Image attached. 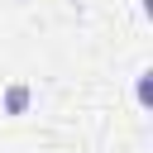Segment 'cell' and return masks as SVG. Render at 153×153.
Here are the masks:
<instances>
[{"instance_id":"cell-1","label":"cell","mask_w":153,"mask_h":153,"mask_svg":"<svg viewBox=\"0 0 153 153\" xmlns=\"http://www.w3.org/2000/svg\"><path fill=\"white\" fill-rule=\"evenodd\" d=\"M29 100H33V91H29V81H14V86H5V115H24L29 110Z\"/></svg>"},{"instance_id":"cell-2","label":"cell","mask_w":153,"mask_h":153,"mask_svg":"<svg viewBox=\"0 0 153 153\" xmlns=\"http://www.w3.org/2000/svg\"><path fill=\"white\" fill-rule=\"evenodd\" d=\"M148 76L153 72H139V105H148Z\"/></svg>"}]
</instances>
